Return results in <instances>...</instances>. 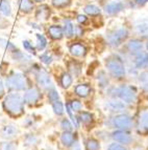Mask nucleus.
<instances>
[{
    "mask_svg": "<svg viewBox=\"0 0 148 150\" xmlns=\"http://www.w3.org/2000/svg\"><path fill=\"white\" fill-rule=\"evenodd\" d=\"M2 107L6 113L18 118L20 115H22L24 112V100H23V96L20 93L13 91L5 96L4 100L2 102Z\"/></svg>",
    "mask_w": 148,
    "mask_h": 150,
    "instance_id": "nucleus-1",
    "label": "nucleus"
},
{
    "mask_svg": "<svg viewBox=\"0 0 148 150\" xmlns=\"http://www.w3.org/2000/svg\"><path fill=\"white\" fill-rule=\"evenodd\" d=\"M5 88L10 91H21L26 90L28 87V80L26 76L19 71H14L4 81Z\"/></svg>",
    "mask_w": 148,
    "mask_h": 150,
    "instance_id": "nucleus-2",
    "label": "nucleus"
},
{
    "mask_svg": "<svg viewBox=\"0 0 148 150\" xmlns=\"http://www.w3.org/2000/svg\"><path fill=\"white\" fill-rule=\"evenodd\" d=\"M105 67L110 75L116 79L123 78L126 74L125 66L123 62L117 57H110L105 60Z\"/></svg>",
    "mask_w": 148,
    "mask_h": 150,
    "instance_id": "nucleus-3",
    "label": "nucleus"
},
{
    "mask_svg": "<svg viewBox=\"0 0 148 150\" xmlns=\"http://www.w3.org/2000/svg\"><path fill=\"white\" fill-rule=\"evenodd\" d=\"M115 90V96L125 102L126 104H131L137 101V90L135 87L131 85H121L119 87L114 88Z\"/></svg>",
    "mask_w": 148,
    "mask_h": 150,
    "instance_id": "nucleus-4",
    "label": "nucleus"
},
{
    "mask_svg": "<svg viewBox=\"0 0 148 150\" xmlns=\"http://www.w3.org/2000/svg\"><path fill=\"white\" fill-rule=\"evenodd\" d=\"M128 34L129 33L126 28H118L108 34L106 40L112 47H118L125 42L126 39L128 38Z\"/></svg>",
    "mask_w": 148,
    "mask_h": 150,
    "instance_id": "nucleus-5",
    "label": "nucleus"
},
{
    "mask_svg": "<svg viewBox=\"0 0 148 150\" xmlns=\"http://www.w3.org/2000/svg\"><path fill=\"white\" fill-rule=\"evenodd\" d=\"M112 125L116 128V129L128 130L133 127V119L129 115H124V113H120V115H115L112 119Z\"/></svg>",
    "mask_w": 148,
    "mask_h": 150,
    "instance_id": "nucleus-6",
    "label": "nucleus"
},
{
    "mask_svg": "<svg viewBox=\"0 0 148 150\" xmlns=\"http://www.w3.org/2000/svg\"><path fill=\"white\" fill-rule=\"evenodd\" d=\"M36 80H37L38 85L41 88H43V89L49 90L54 87L49 74L44 69L39 68V69L37 70V73H36Z\"/></svg>",
    "mask_w": 148,
    "mask_h": 150,
    "instance_id": "nucleus-7",
    "label": "nucleus"
},
{
    "mask_svg": "<svg viewBox=\"0 0 148 150\" xmlns=\"http://www.w3.org/2000/svg\"><path fill=\"white\" fill-rule=\"evenodd\" d=\"M20 133V129L17 125L15 124H6L5 126H3L0 130V137L6 141L14 140L15 138H17Z\"/></svg>",
    "mask_w": 148,
    "mask_h": 150,
    "instance_id": "nucleus-8",
    "label": "nucleus"
},
{
    "mask_svg": "<svg viewBox=\"0 0 148 150\" xmlns=\"http://www.w3.org/2000/svg\"><path fill=\"white\" fill-rule=\"evenodd\" d=\"M41 99V93L36 87H30L25 90V93L23 95V100L25 104L27 105H36Z\"/></svg>",
    "mask_w": 148,
    "mask_h": 150,
    "instance_id": "nucleus-9",
    "label": "nucleus"
},
{
    "mask_svg": "<svg viewBox=\"0 0 148 150\" xmlns=\"http://www.w3.org/2000/svg\"><path fill=\"white\" fill-rule=\"evenodd\" d=\"M112 139L122 145H129L133 142V137L126 130H116L112 133Z\"/></svg>",
    "mask_w": 148,
    "mask_h": 150,
    "instance_id": "nucleus-10",
    "label": "nucleus"
},
{
    "mask_svg": "<svg viewBox=\"0 0 148 150\" xmlns=\"http://www.w3.org/2000/svg\"><path fill=\"white\" fill-rule=\"evenodd\" d=\"M125 8V5L121 1H112V2L108 3L104 6V12L106 15L109 16H116L120 14L121 12H123Z\"/></svg>",
    "mask_w": 148,
    "mask_h": 150,
    "instance_id": "nucleus-11",
    "label": "nucleus"
},
{
    "mask_svg": "<svg viewBox=\"0 0 148 150\" xmlns=\"http://www.w3.org/2000/svg\"><path fill=\"white\" fill-rule=\"evenodd\" d=\"M50 14H51V8L47 4H41L36 10L35 17L38 21H47L49 20Z\"/></svg>",
    "mask_w": 148,
    "mask_h": 150,
    "instance_id": "nucleus-12",
    "label": "nucleus"
},
{
    "mask_svg": "<svg viewBox=\"0 0 148 150\" xmlns=\"http://www.w3.org/2000/svg\"><path fill=\"white\" fill-rule=\"evenodd\" d=\"M133 64L136 68L141 69V68H146L148 66V52H140V53L135 55V60Z\"/></svg>",
    "mask_w": 148,
    "mask_h": 150,
    "instance_id": "nucleus-13",
    "label": "nucleus"
},
{
    "mask_svg": "<svg viewBox=\"0 0 148 150\" xmlns=\"http://www.w3.org/2000/svg\"><path fill=\"white\" fill-rule=\"evenodd\" d=\"M69 52L73 57L76 58H82L86 56L87 54V47L82 43L76 42L73 43L69 46Z\"/></svg>",
    "mask_w": 148,
    "mask_h": 150,
    "instance_id": "nucleus-14",
    "label": "nucleus"
},
{
    "mask_svg": "<svg viewBox=\"0 0 148 150\" xmlns=\"http://www.w3.org/2000/svg\"><path fill=\"white\" fill-rule=\"evenodd\" d=\"M126 50H128V53L136 55L143 50V42L139 39H131L126 43Z\"/></svg>",
    "mask_w": 148,
    "mask_h": 150,
    "instance_id": "nucleus-15",
    "label": "nucleus"
},
{
    "mask_svg": "<svg viewBox=\"0 0 148 150\" xmlns=\"http://www.w3.org/2000/svg\"><path fill=\"white\" fill-rule=\"evenodd\" d=\"M138 127L139 130L142 132H147L148 131V108L143 109L139 115Z\"/></svg>",
    "mask_w": 148,
    "mask_h": 150,
    "instance_id": "nucleus-16",
    "label": "nucleus"
},
{
    "mask_svg": "<svg viewBox=\"0 0 148 150\" xmlns=\"http://www.w3.org/2000/svg\"><path fill=\"white\" fill-rule=\"evenodd\" d=\"M48 35L53 40H61L64 36V30L61 25L53 24L48 28Z\"/></svg>",
    "mask_w": 148,
    "mask_h": 150,
    "instance_id": "nucleus-17",
    "label": "nucleus"
},
{
    "mask_svg": "<svg viewBox=\"0 0 148 150\" xmlns=\"http://www.w3.org/2000/svg\"><path fill=\"white\" fill-rule=\"evenodd\" d=\"M106 106L111 111H122L126 108V103L123 102L122 100L113 99V100L108 101Z\"/></svg>",
    "mask_w": 148,
    "mask_h": 150,
    "instance_id": "nucleus-18",
    "label": "nucleus"
},
{
    "mask_svg": "<svg viewBox=\"0 0 148 150\" xmlns=\"http://www.w3.org/2000/svg\"><path fill=\"white\" fill-rule=\"evenodd\" d=\"M91 90H92L91 86H90L89 84H86V83H84V84H78V85H76L74 87V93H75V95L80 98L89 97L90 93H91Z\"/></svg>",
    "mask_w": 148,
    "mask_h": 150,
    "instance_id": "nucleus-19",
    "label": "nucleus"
},
{
    "mask_svg": "<svg viewBox=\"0 0 148 150\" xmlns=\"http://www.w3.org/2000/svg\"><path fill=\"white\" fill-rule=\"evenodd\" d=\"M12 58L16 62L18 63H21V64H26V63H29L31 62V57L26 54L22 53V52H20V50H15V52H13L12 53Z\"/></svg>",
    "mask_w": 148,
    "mask_h": 150,
    "instance_id": "nucleus-20",
    "label": "nucleus"
},
{
    "mask_svg": "<svg viewBox=\"0 0 148 150\" xmlns=\"http://www.w3.org/2000/svg\"><path fill=\"white\" fill-rule=\"evenodd\" d=\"M75 142V137L71 131H64L61 135V143L65 147H71Z\"/></svg>",
    "mask_w": 148,
    "mask_h": 150,
    "instance_id": "nucleus-21",
    "label": "nucleus"
},
{
    "mask_svg": "<svg viewBox=\"0 0 148 150\" xmlns=\"http://www.w3.org/2000/svg\"><path fill=\"white\" fill-rule=\"evenodd\" d=\"M77 120L84 125H91L94 122V115L91 112H88V111H82V112L78 113Z\"/></svg>",
    "mask_w": 148,
    "mask_h": 150,
    "instance_id": "nucleus-22",
    "label": "nucleus"
},
{
    "mask_svg": "<svg viewBox=\"0 0 148 150\" xmlns=\"http://www.w3.org/2000/svg\"><path fill=\"white\" fill-rule=\"evenodd\" d=\"M23 142H24V145L26 147L32 148L38 146V144L40 142V139L36 134H34V133H27L24 137V139H23Z\"/></svg>",
    "mask_w": 148,
    "mask_h": 150,
    "instance_id": "nucleus-23",
    "label": "nucleus"
},
{
    "mask_svg": "<svg viewBox=\"0 0 148 150\" xmlns=\"http://www.w3.org/2000/svg\"><path fill=\"white\" fill-rule=\"evenodd\" d=\"M19 10L24 14H29L34 11L32 0H19Z\"/></svg>",
    "mask_w": 148,
    "mask_h": 150,
    "instance_id": "nucleus-24",
    "label": "nucleus"
},
{
    "mask_svg": "<svg viewBox=\"0 0 148 150\" xmlns=\"http://www.w3.org/2000/svg\"><path fill=\"white\" fill-rule=\"evenodd\" d=\"M0 14L4 17L12 16V5L10 0H0Z\"/></svg>",
    "mask_w": 148,
    "mask_h": 150,
    "instance_id": "nucleus-25",
    "label": "nucleus"
},
{
    "mask_svg": "<svg viewBox=\"0 0 148 150\" xmlns=\"http://www.w3.org/2000/svg\"><path fill=\"white\" fill-rule=\"evenodd\" d=\"M137 34L141 36H148V20H142L139 21L135 25Z\"/></svg>",
    "mask_w": 148,
    "mask_h": 150,
    "instance_id": "nucleus-26",
    "label": "nucleus"
},
{
    "mask_svg": "<svg viewBox=\"0 0 148 150\" xmlns=\"http://www.w3.org/2000/svg\"><path fill=\"white\" fill-rule=\"evenodd\" d=\"M72 83H73V78H72V76L70 74L64 73L59 77V84L65 89H68L72 85Z\"/></svg>",
    "mask_w": 148,
    "mask_h": 150,
    "instance_id": "nucleus-27",
    "label": "nucleus"
},
{
    "mask_svg": "<svg viewBox=\"0 0 148 150\" xmlns=\"http://www.w3.org/2000/svg\"><path fill=\"white\" fill-rule=\"evenodd\" d=\"M84 12L86 13L87 15L96 17V16H99L101 14V8L95 4H88L84 8Z\"/></svg>",
    "mask_w": 148,
    "mask_h": 150,
    "instance_id": "nucleus-28",
    "label": "nucleus"
},
{
    "mask_svg": "<svg viewBox=\"0 0 148 150\" xmlns=\"http://www.w3.org/2000/svg\"><path fill=\"white\" fill-rule=\"evenodd\" d=\"M47 46V39L42 34H36V48L39 52H42Z\"/></svg>",
    "mask_w": 148,
    "mask_h": 150,
    "instance_id": "nucleus-29",
    "label": "nucleus"
},
{
    "mask_svg": "<svg viewBox=\"0 0 148 150\" xmlns=\"http://www.w3.org/2000/svg\"><path fill=\"white\" fill-rule=\"evenodd\" d=\"M68 67H69V70H70V75L71 76H74V77H78L82 73V65L80 63H78L77 61H72V62L69 63L68 65Z\"/></svg>",
    "mask_w": 148,
    "mask_h": 150,
    "instance_id": "nucleus-30",
    "label": "nucleus"
},
{
    "mask_svg": "<svg viewBox=\"0 0 148 150\" xmlns=\"http://www.w3.org/2000/svg\"><path fill=\"white\" fill-rule=\"evenodd\" d=\"M63 30H64V35L66 36L67 38H71L74 36V24L71 22L70 20H64V28H63Z\"/></svg>",
    "mask_w": 148,
    "mask_h": 150,
    "instance_id": "nucleus-31",
    "label": "nucleus"
},
{
    "mask_svg": "<svg viewBox=\"0 0 148 150\" xmlns=\"http://www.w3.org/2000/svg\"><path fill=\"white\" fill-rule=\"evenodd\" d=\"M0 48L8 50V52H10V53L17 50V46L14 43L10 42V41L4 39V38H0Z\"/></svg>",
    "mask_w": 148,
    "mask_h": 150,
    "instance_id": "nucleus-32",
    "label": "nucleus"
},
{
    "mask_svg": "<svg viewBox=\"0 0 148 150\" xmlns=\"http://www.w3.org/2000/svg\"><path fill=\"white\" fill-rule=\"evenodd\" d=\"M139 81L141 83V87L142 89L148 93V71H142V73L139 75Z\"/></svg>",
    "mask_w": 148,
    "mask_h": 150,
    "instance_id": "nucleus-33",
    "label": "nucleus"
},
{
    "mask_svg": "<svg viewBox=\"0 0 148 150\" xmlns=\"http://www.w3.org/2000/svg\"><path fill=\"white\" fill-rule=\"evenodd\" d=\"M86 150H100V143L98 140L90 138L86 141Z\"/></svg>",
    "mask_w": 148,
    "mask_h": 150,
    "instance_id": "nucleus-34",
    "label": "nucleus"
},
{
    "mask_svg": "<svg viewBox=\"0 0 148 150\" xmlns=\"http://www.w3.org/2000/svg\"><path fill=\"white\" fill-rule=\"evenodd\" d=\"M51 106H52V109L54 111V113L57 115H62L65 111V108H64V104L62 103L61 100H57L54 102H51Z\"/></svg>",
    "mask_w": 148,
    "mask_h": 150,
    "instance_id": "nucleus-35",
    "label": "nucleus"
},
{
    "mask_svg": "<svg viewBox=\"0 0 148 150\" xmlns=\"http://www.w3.org/2000/svg\"><path fill=\"white\" fill-rule=\"evenodd\" d=\"M18 146L13 141H6L0 143V150H17Z\"/></svg>",
    "mask_w": 148,
    "mask_h": 150,
    "instance_id": "nucleus-36",
    "label": "nucleus"
},
{
    "mask_svg": "<svg viewBox=\"0 0 148 150\" xmlns=\"http://www.w3.org/2000/svg\"><path fill=\"white\" fill-rule=\"evenodd\" d=\"M109 85V79H108V76H106L105 71L103 70H100L98 75V86L100 87H106Z\"/></svg>",
    "mask_w": 148,
    "mask_h": 150,
    "instance_id": "nucleus-37",
    "label": "nucleus"
},
{
    "mask_svg": "<svg viewBox=\"0 0 148 150\" xmlns=\"http://www.w3.org/2000/svg\"><path fill=\"white\" fill-rule=\"evenodd\" d=\"M72 0H51L52 5L55 8H65L70 5Z\"/></svg>",
    "mask_w": 148,
    "mask_h": 150,
    "instance_id": "nucleus-38",
    "label": "nucleus"
},
{
    "mask_svg": "<svg viewBox=\"0 0 148 150\" xmlns=\"http://www.w3.org/2000/svg\"><path fill=\"white\" fill-rule=\"evenodd\" d=\"M22 45L23 47H24L25 52H27V53L31 54V55H36V48L35 46L32 45V43L28 40H23L22 41Z\"/></svg>",
    "mask_w": 148,
    "mask_h": 150,
    "instance_id": "nucleus-39",
    "label": "nucleus"
},
{
    "mask_svg": "<svg viewBox=\"0 0 148 150\" xmlns=\"http://www.w3.org/2000/svg\"><path fill=\"white\" fill-rule=\"evenodd\" d=\"M66 111L68 112V115H69V118L71 119V121H72V123L74 124V126H75V127L77 128L79 126L78 120H77V117H75V115H74L73 110H72L71 108H70L69 104H66Z\"/></svg>",
    "mask_w": 148,
    "mask_h": 150,
    "instance_id": "nucleus-40",
    "label": "nucleus"
},
{
    "mask_svg": "<svg viewBox=\"0 0 148 150\" xmlns=\"http://www.w3.org/2000/svg\"><path fill=\"white\" fill-rule=\"evenodd\" d=\"M72 110H73V112H79L80 109L82 108V104L80 101L78 100H72L70 103H68Z\"/></svg>",
    "mask_w": 148,
    "mask_h": 150,
    "instance_id": "nucleus-41",
    "label": "nucleus"
},
{
    "mask_svg": "<svg viewBox=\"0 0 148 150\" xmlns=\"http://www.w3.org/2000/svg\"><path fill=\"white\" fill-rule=\"evenodd\" d=\"M61 127H62V129L64 131H71L73 129V125L68 119H63L61 121Z\"/></svg>",
    "mask_w": 148,
    "mask_h": 150,
    "instance_id": "nucleus-42",
    "label": "nucleus"
},
{
    "mask_svg": "<svg viewBox=\"0 0 148 150\" xmlns=\"http://www.w3.org/2000/svg\"><path fill=\"white\" fill-rule=\"evenodd\" d=\"M48 99H49L50 103H51V102H54V101H57V100H59V93H57V89H55L54 87L48 90Z\"/></svg>",
    "mask_w": 148,
    "mask_h": 150,
    "instance_id": "nucleus-43",
    "label": "nucleus"
},
{
    "mask_svg": "<svg viewBox=\"0 0 148 150\" xmlns=\"http://www.w3.org/2000/svg\"><path fill=\"white\" fill-rule=\"evenodd\" d=\"M40 60H41L42 63H44L45 65H49V64H51L52 61H53V58L48 53H44L40 56Z\"/></svg>",
    "mask_w": 148,
    "mask_h": 150,
    "instance_id": "nucleus-44",
    "label": "nucleus"
},
{
    "mask_svg": "<svg viewBox=\"0 0 148 150\" xmlns=\"http://www.w3.org/2000/svg\"><path fill=\"white\" fill-rule=\"evenodd\" d=\"M108 150H127V149H126V147L124 145L115 142V143H112L111 145L108 147Z\"/></svg>",
    "mask_w": 148,
    "mask_h": 150,
    "instance_id": "nucleus-45",
    "label": "nucleus"
},
{
    "mask_svg": "<svg viewBox=\"0 0 148 150\" xmlns=\"http://www.w3.org/2000/svg\"><path fill=\"white\" fill-rule=\"evenodd\" d=\"M88 21H89V18L87 17V16L84 15H78L77 16V22L79 23V24H87L88 23Z\"/></svg>",
    "mask_w": 148,
    "mask_h": 150,
    "instance_id": "nucleus-46",
    "label": "nucleus"
},
{
    "mask_svg": "<svg viewBox=\"0 0 148 150\" xmlns=\"http://www.w3.org/2000/svg\"><path fill=\"white\" fill-rule=\"evenodd\" d=\"M84 34V30H82V26H79V25H74V36H82Z\"/></svg>",
    "mask_w": 148,
    "mask_h": 150,
    "instance_id": "nucleus-47",
    "label": "nucleus"
},
{
    "mask_svg": "<svg viewBox=\"0 0 148 150\" xmlns=\"http://www.w3.org/2000/svg\"><path fill=\"white\" fill-rule=\"evenodd\" d=\"M4 93H5V86H4V83L3 81L0 79V98L3 97L4 96Z\"/></svg>",
    "mask_w": 148,
    "mask_h": 150,
    "instance_id": "nucleus-48",
    "label": "nucleus"
},
{
    "mask_svg": "<svg viewBox=\"0 0 148 150\" xmlns=\"http://www.w3.org/2000/svg\"><path fill=\"white\" fill-rule=\"evenodd\" d=\"M6 26H8V25H6V21L4 20V18L0 14V28H5Z\"/></svg>",
    "mask_w": 148,
    "mask_h": 150,
    "instance_id": "nucleus-49",
    "label": "nucleus"
},
{
    "mask_svg": "<svg viewBox=\"0 0 148 150\" xmlns=\"http://www.w3.org/2000/svg\"><path fill=\"white\" fill-rule=\"evenodd\" d=\"M135 2H136V4H138L139 6H143V5H145L146 3L148 2V0H135Z\"/></svg>",
    "mask_w": 148,
    "mask_h": 150,
    "instance_id": "nucleus-50",
    "label": "nucleus"
},
{
    "mask_svg": "<svg viewBox=\"0 0 148 150\" xmlns=\"http://www.w3.org/2000/svg\"><path fill=\"white\" fill-rule=\"evenodd\" d=\"M72 150H82L80 149V145L78 144V142H74V144L71 146Z\"/></svg>",
    "mask_w": 148,
    "mask_h": 150,
    "instance_id": "nucleus-51",
    "label": "nucleus"
},
{
    "mask_svg": "<svg viewBox=\"0 0 148 150\" xmlns=\"http://www.w3.org/2000/svg\"><path fill=\"white\" fill-rule=\"evenodd\" d=\"M32 1H35V2H38V3H42V2H44V1H46V0H32Z\"/></svg>",
    "mask_w": 148,
    "mask_h": 150,
    "instance_id": "nucleus-52",
    "label": "nucleus"
},
{
    "mask_svg": "<svg viewBox=\"0 0 148 150\" xmlns=\"http://www.w3.org/2000/svg\"><path fill=\"white\" fill-rule=\"evenodd\" d=\"M145 46H146V50H148V40H147V42H146V45H145Z\"/></svg>",
    "mask_w": 148,
    "mask_h": 150,
    "instance_id": "nucleus-53",
    "label": "nucleus"
},
{
    "mask_svg": "<svg viewBox=\"0 0 148 150\" xmlns=\"http://www.w3.org/2000/svg\"><path fill=\"white\" fill-rule=\"evenodd\" d=\"M47 150H53V149H47Z\"/></svg>",
    "mask_w": 148,
    "mask_h": 150,
    "instance_id": "nucleus-54",
    "label": "nucleus"
}]
</instances>
